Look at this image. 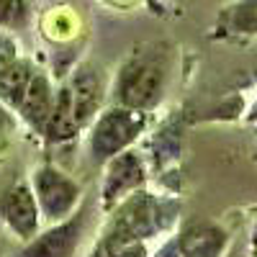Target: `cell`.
<instances>
[{"mask_svg": "<svg viewBox=\"0 0 257 257\" xmlns=\"http://www.w3.org/2000/svg\"><path fill=\"white\" fill-rule=\"evenodd\" d=\"M178 219V203L157 198L152 193L134 190L128 193L123 201L116 203L108 229L103 231L100 239H111V242H144L157 237V234L167 231Z\"/></svg>", "mask_w": 257, "mask_h": 257, "instance_id": "cell-1", "label": "cell"}, {"mask_svg": "<svg viewBox=\"0 0 257 257\" xmlns=\"http://www.w3.org/2000/svg\"><path fill=\"white\" fill-rule=\"evenodd\" d=\"M170 62L160 49H139L118 67L113 80V105L128 111H149L160 103L167 85Z\"/></svg>", "mask_w": 257, "mask_h": 257, "instance_id": "cell-2", "label": "cell"}, {"mask_svg": "<svg viewBox=\"0 0 257 257\" xmlns=\"http://www.w3.org/2000/svg\"><path fill=\"white\" fill-rule=\"evenodd\" d=\"M147 128V113L128 111L121 105H108L100 108V113L90 121V160L98 165H105L116 155L132 149V144L144 134Z\"/></svg>", "mask_w": 257, "mask_h": 257, "instance_id": "cell-3", "label": "cell"}, {"mask_svg": "<svg viewBox=\"0 0 257 257\" xmlns=\"http://www.w3.org/2000/svg\"><path fill=\"white\" fill-rule=\"evenodd\" d=\"M29 185L34 190V198H36L41 219H47L49 224H57L62 219H67L82 201L80 183L75 178H70L67 173H62L57 165L36 167Z\"/></svg>", "mask_w": 257, "mask_h": 257, "instance_id": "cell-4", "label": "cell"}, {"mask_svg": "<svg viewBox=\"0 0 257 257\" xmlns=\"http://www.w3.org/2000/svg\"><path fill=\"white\" fill-rule=\"evenodd\" d=\"M88 226H90V203H80L67 219L49 224V229L39 231L31 242H26L21 257H75Z\"/></svg>", "mask_w": 257, "mask_h": 257, "instance_id": "cell-5", "label": "cell"}, {"mask_svg": "<svg viewBox=\"0 0 257 257\" xmlns=\"http://www.w3.org/2000/svg\"><path fill=\"white\" fill-rule=\"evenodd\" d=\"M0 221L21 242H31L41 231V213L26 180H16L6 190H0Z\"/></svg>", "mask_w": 257, "mask_h": 257, "instance_id": "cell-6", "label": "cell"}, {"mask_svg": "<svg viewBox=\"0 0 257 257\" xmlns=\"http://www.w3.org/2000/svg\"><path fill=\"white\" fill-rule=\"evenodd\" d=\"M70 93V108L77 128L82 132L85 126H90V121L100 113L103 98H105V77L100 72L98 64L82 62L75 67L72 77L64 82Z\"/></svg>", "mask_w": 257, "mask_h": 257, "instance_id": "cell-7", "label": "cell"}, {"mask_svg": "<svg viewBox=\"0 0 257 257\" xmlns=\"http://www.w3.org/2000/svg\"><path fill=\"white\" fill-rule=\"evenodd\" d=\"M144 183H147V167H144L142 157L134 152V149H126V152H121L113 160L105 162L100 201H103L105 208H111L118 201H123L128 193L142 190Z\"/></svg>", "mask_w": 257, "mask_h": 257, "instance_id": "cell-8", "label": "cell"}, {"mask_svg": "<svg viewBox=\"0 0 257 257\" xmlns=\"http://www.w3.org/2000/svg\"><path fill=\"white\" fill-rule=\"evenodd\" d=\"M178 257H224L231 247L229 231L216 221H190L173 237Z\"/></svg>", "mask_w": 257, "mask_h": 257, "instance_id": "cell-9", "label": "cell"}, {"mask_svg": "<svg viewBox=\"0 0 257 257\" xmlns=\"http://www.w3.org/2000/svg\"><path fill=\"white\" fill-rule=\"evenodd\" d=\"M52 103H54V90H52V82L44 72H34L29 88L24 93V98H21L18 103V113L21 118H24L36 134L44 132L47 126V118L52 113Z\"/></svg>", "mask_w": 257, "mask_h": 257, "instance_id": "cell-10", "label": "cell"}, {"mask_svg": "<svg viewBox=\"0 0 257 257\" xmlns=\"http://www.w3.org/2000/svg\"><path fill=\"white\" fill-rule=\"evenodd\" d=\"M80 134V128L72 118V108H70V93H67V85L54 93V103H52V113L47 118V126L41 137H44L49 144H62V142H70Z\"/></svg>", "mask_w": 257, "mask_h": 257, "instance_id": "cell-11", "label": "cell"}, {"mask_svg": "<svg viewBox=\"0 0 257 257\" xmlns=\"http://www.w3.org/2000/svg\"><path fill=\"white\" fill-rule=\"evenodd\" d=\"M34 64L29 59H16L11 67H6L3 72H0V100H3L6 105H11V108H18L21 98H24L29 82L34 77Z\"/></svg>", "mask_w": 257, "mask_h": 257, "instance_id": "cell-12", "label": "cell"}, {"mask_svg": "<svg viewBox=\"0 0 257 257\" xmlns=\"http://www.w3.org/2000/svg\"><path fill=\"white\" fill-rule=\"evenodd\" d=\"M221 29L234 36H254L257 34V0H237L221 13Z\"/></svg>", "mask_w": 257, "mask_h": 257, "instance_id": "cell-13", "label": "cell"}, {"mask_svg": "<svg viewBox=\"0 0 257 257\" xmlns=\"http://www.w3.org/2000/svg\"><path fill=\"white\" fill-rule=\"evenodd\" d=\"M29 18L26 0H0V31L21 29Z\"/></svg>", "mask_w": 257, "mask_h": 257, "instance_id": "cell-14", "label": "cell"}, {"mask_svg": "<svg viewBox=\"0 0 257 257\" xmlns=\"http://www.w3.org/2000/svg\"><path fill=\"white\" fill-rule=\"evenodd\" d=\"M16 59H18V47H16V41L11 39V34L0 31V72H3L6 67H11Z\"/></svg>", "mask_w": 257, "mask_h": 257, "instance_id": "cell-15", "label": "cell"}, {"mask_svg": "<svg viewBox=\"0 0 257 257\" xmlns=\"http://www.w3.org/2000/svg\"><path fill=\"white\" fill-rule=\"evenodd\" d=\"M224 257H242V252H239V247H229V252Z\"/></svg>", "mask_w": 257, "mask_h": 257, "instance_id": "cell-16", "label": "cell"}]
</instances>
